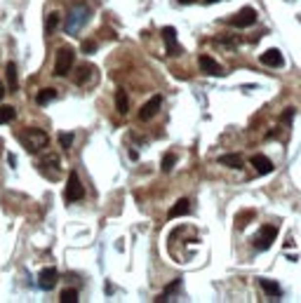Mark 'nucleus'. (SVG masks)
<instances>
[{"mask_svg":"<svg viewBox=\"0 0 301 303\" xmlns=\"http://www.w3.org/2000/svg\"><path fill=\"white\" fill-rule=\"evenodd\" d=\"M228 24H231V26H236V28L254 26V24H257V12H254L252 7H242L236 17H231V19H228Z\"/></svg>","mask_w":301,"mask_h":303,"instance_id":"6","label":"nucleus"},{"mask_svg":"<svg viewBox=\"0 0 301 303\" xmlns=\"http://www.w3.org/2000/svg\"><path fill=\"white\" fill-rule=\"evenodd\" d=\"M19 141H21V146L26 148L28 153H38L42 148H47L50 136H47V132H42V130L28 127V130H24V132L19 134Z\"/></svg>","mask_w":301,"mask_h":303,"instance_id":"1","label":"nucleus"},{"mask_svg":"<svg viewBox=\"0 0 301 303\" xmlns=\"http://www.w3.org/2000/svg\"><path fill=\"white\" fill-rule=\"evenodd\" d=\"M160 104H162V99H160V96H153V99H151V101H146L144 106H141V111H139V120H141V122H146V120H151L153 118V115H156L158 111H160Z\"/></svg>","mask_w":301,"mask_h":303,"instance_id":"10","label":"nucleus"},{"mask_svg":"<svg viewBox=\"0 0 301 303\" xmlns=\"http://www.w3.org/2000/svg\"><path fill=\"white\" fill-rule=\"evenodd\" d=\"M198 64H200V71H202V73H207V76H217V78L223 76V68L219 66L214 59H212L210 54H202V57L198 59Z\"/></svg>","mask_w":301,"mask_h":303,"instance_id":"9","label":"nucleus"},{"mask_svg":"<svg viewBox=\"0 0 301 303\" xmlns=\"http://www.w3.org/2000/svg\"><path fill=\"white\" fill-rule=\"evenodd\" d=\"M188 211H191V202L183 198V200H179V202L172 207L167 216H170V219H177V216H183V214H188Z\"/></svg>","mask_w":301,"mask_h":303,"instance_id":"17","label":"nucleus"},{"mask_svg":"<svg viewBox=\"0 0 301 303\" xmlns=\"http://www.w3.org/2000/svg\"><path fill=\"white\" fill-rule=\"evenodd\" d=\"M92 73H94V68L92 66H80L78 76H76V85H85V82L92 78Z\"/></svg>","mask_w":301,"mask_h":303,"instance_id":"20","label":"nucleus"},{"mask_svg":"<svg viewBox=\"0 0 301 303\" xmlns=\"http://www.w3.org/2000/svg\"><path fill=\"white\" fill-rule=\"evenodd\" d=\"M87 19H90V7L78 5L73 12L66 17V31H68V33H78L80 28L87 24Z\"/></svg>","mask_w":301,"mask_h":303,"instance_id":"3","label":"nucleus"},{"mask_svg":"<svg viewBox=\"0 0 301 303\" xmlns=\"http://www.w3.org/2000/svg\"><path fill=\"white\" fill-rule=\"evenodd\" d=\"M174 165H177V155L174 153H165V158H162V171H172L174 170Z\"/></svg>","mask_w":301,"mask_h":303,"instance_id":"21","label":"nucleus"},{"mask_svg":"<svg viewBox=\"0 0 301 303\" xmlns=\"http://www.w3.org/2000/svg\"><path fill=\"white\" fill-rule=\"evenodd\" d=\"M59 301L61 303H78V291L76 289H64L61 291V296H59Z\"/></svg>","mask_w":301,"mask_h":303,"instance_id":"22","label":"nucleus"},{"mask_svg":"<svg viewBox=\"0 0 301 303\" xmlns=\"http://www.w3.org/2000/svg\"><path fill=\"white\" fill-rule=\"evenodd\" d=\"M259 287H261L268 296H273V299H278V296L282 294V287H280L275 280H266V277H263V280H259Z\"/></svg>","mask_w":301,"mask_h":303,"instance_id":"14","label":"nucleus"},{"mask_svg":"<svg viewBox=\"0 0 301 303\" xmlns=\"http://www.w3.org/2000/svg\"><path fill=\"white\" fill-rule=\"evenodd\" d=\"M5 78H7V90L10 92H17L19 90V78H17V64H7L5 66Z\"/></svg>","mask_w":301,"mask_h":303,"instance_id":"13","label":"nucleus"},{"mask_svg":"<svg viewBox=\"0 0 301 303\" xmlns=\"http://www.w3.org/2000/svg\"><path fill=\"white\" fill-rule=\"evenodd\" d=\"M162 40H165V45H167V54L170 57H179L181 54V45H179V40H177V28L174 26H162Z\"/></svg>","mask_w":301,"mask_h":303,"instance_id":"7","label":"nucleus"},{"mask_svg":"<svg viewBox=\"0 0 301 303\" xmlns=\"http://www.w3.org/2000/svg\"><path fill=\"white\" fill-rule=\"evenodd\" d=\"M57 99V90L54 87H45V90H40L38 94H36V104L38 106H47L50 101H54Z\"/></svg>","mask_w":301,"mask_h":303,"instance_id":"16","label":"nucleus"},{"mask_svg":"<svg viewBox=\"0 0 301 303\" xmlns=\"http://www.w3.org/2000/svg\"><path fill=\"white\" fill-rule=\"evenodd\" d=\"M57 280H59V273H57V268H45V270H40V275H38L40 289H45V291L54 289Z\"/></svg>","mask_w":301,"mask_h":303,"instance_id":"8","label":"nucleus"},{"mask_svg":"<svg viewBox=\"0 0 301 303\" xmlns=\"http://www.w3.org/2000/svg\"><path fill=\"white\" fill-rule=\"evenodd\" d=\"M59 21H61V19H59V14H57V12L50 14V17H47V21H45V31H47V33H54L57 26H59Z\"/></svg>","mask_w":301,"mask_h":303,"instance_id":"23","label":"nucleus"},{"mask_svg":"<svg viewBox=\"0 0 301 303\" xmlns=\"http://www.w3.org/2000/svg\"><path fill=\"white\" fill-rule=\"evenodd\" d=\"M5 92H7V90H5V85L0 82V101H2V96H5Z\"/></svg>","mask_w":301,"mask_h":303,"instance_id":"26","label":"nucleus"},{"mask_svg":"<svg viewBox=\"0 0 301 303\" xmlns=\"http://www.w3.org/2000/svg\"><path fill=\"white\" fill-rule=\"evenodd\" d=\"M17 118V108L12 106H0V125H7Z\"/></svg>","mask_w":301,"mask_h":303,"instance_id":"19","label":"nucleus"},{"mask_svg":"<svg viewBox=\"0 0 301 303\" xmlns=\"http://www.w3.org/2000/svg\"><path fill=\"white\" fill-rule=\"evenodd\" d=\"M259 61H261L263 66H271V68H280L285 64V59H282V52L280 50H266V52L259 57Z\"/></svg>","mask_w":301,"mask_h":303,"instance_id":"11","label":"nucleus"},{"mask_svg":"<svg viewBox=\"0 0 301 303\" xmlns=\"http://www.w3.org/2000/svg\"><path fill=\"white\" fill-rule=\"evenodd\" d=\"M219 165H226V167H231V170H242V167H245V165H242V158H240L238 153L221 155V158H219Z\"/></svg>","mask_w":301,"mask_h":303,"instance_id":"15","label":"nucleus"},{"mask_svg":"<svg viewBox=\"0 0 301 303\" xmlns=\"http://www.w3.org/2000/svg\"><path fill=\"white\" fill-rule=\"evenodd\" d=\"M205 2H219V0H205Z\"/></svg>","mask_w":301,"mask_h":303,"instance_id":"28","label":"nucleus"},{"mask_svg":"<svg viewBox=\"0 0 301 303\" xmlns=\"http://www.w3.org/2000/svg\"><path fill=\"white\" fill-rule=\"evenodd\" d=\"M94 50H97L94 42H82V52H94Z\"/></svg>","mask_w":301,"mask_h":303,"instance_id":"25","label":"nucleus"},{"mask_svg":"<svg viewBox=\"0 0 301 303\" xmlns=\"http://www.w3.org/2000/svg\"><path fill=\"white\" fill-rule=\"evenodd\" d=\"M116 108H118L120 115H125L130 111V101H127V92L125 90H118L116 92Z\"/></svg>","mask_w":301,"mask_h":303,"instance_id":"18","label":"nucleus"},{"mask_svg":"<svg viewBox=\"0 0 301 303\" xmlns=\"http://www.w3.org/2000/svg\"><path fill=\"white\" fill-rule=\"evenodd\" d=\"M85 198V188L80 184L78 174L76 171H71L68 174V181H66V190H64V200L66 202H78V200Z\"/></svg>","mask_w":301,"mask_h":303,"instance_id":"4","label":"nucleus"},{"mask_svg":"<svg viewBox=\"0 0 301 303\" xmlns=\"http://www.w3.org/2000/svg\"><path fill=\"white\" fill-rule=\"evenodd\" d=\"M275 237H278V228H275V226H261L259 233H257V237H254V247H257L259 251L271 249V245L275 242Z\"/></svg>","mask_w":301,"mask_h":303,"instance_id":"5","label":"nucleus"},{"mask_svg":"<svg viewBox=\"0 0 301 303\" xmlns=\"http://www.w3.org/2000/svg\"><path fill=\"white\" fill-rule=\"evenodd\" d=\"M59 144H61V148H71V144H73V134L71 132H66V134H59Z\"/></svg>","mask_w":301,"mask_h":303,"instance_id":"24","label":"nucleus"},{"mask_svg":"<svg viewBox=\"0 0 301 303\" xmlns=\"http://www.w3.org/2000/svg\"><path fill=\"white\" fill-rule=\"evenodd\" d=\"M179 2H181V5H191L193 0H179Z\"/></svg>","mask_w":301,"mask_h":303,"instance_id":"27","label":"nucleus"},{"mask_svg":"<svg viewBox=\"0 0 301 303\" xmlns=\"http://www.w3.org/2000/svg\"><path fill=\"white\" fill-rule=\"evenodd\" d=\"M252 165H254V170L259 171V174H271L275 170L273 162L266 158V155H252Z\"/></svg>","mask_w":301,"mask_h":303,"instance_id":"12","label":"nucleus"},{"mask_svg":"<svg viewBox=\"0 0 301 303\" xmlns=\"http://www.w3.org/2000/svg\"><path fill=\"white\" fill-rule=\"evenodd\" d=\"M73 61H76V52H73L71 47H61V50L57 52V59H54V76H57V78L68 76L71 68H73Z\"/></svg>","mask_w":301,"mask_h":303,"instance_id":"2","label":"nucleus"}]
</instances>
